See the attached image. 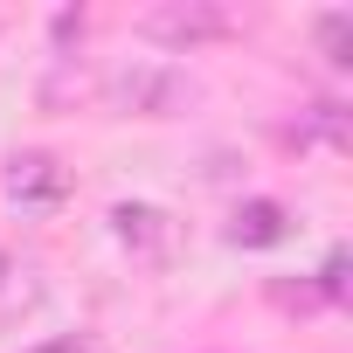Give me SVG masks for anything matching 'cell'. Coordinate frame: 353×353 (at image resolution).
I'll use <instances>...</instances> for the list:
<instances>
[{
	"instance_id": "6da1fadb",
	"label": "cell",
	"mask_w": 353,
	"mask_h": 353,
	"mask_svg": "<svg viewBox=\"0 0 353 353\" xmlns=\"http://www.w3.org/2000/svg\"><path fill=\"white\" fill-rule=\"evenodd\" d=\"M111 104L125 118H188L201 104V83L173 63H125L111 77Z\"/></svg>"
},
{
	"instance_id": "7a4b0ae2",
	"label": "cell",
	"mask_w": 353,
	"mask_h": 353,
	"mask_svg": "<svg viewBox=\"0 0 353 353\" xmlns=\"http://www.w3.org/2000/svg\"><path fill=\"white\" fill-rule=\"evenodd\" d=\"M139 35H152L166 49L222 42V35H236V8H222V0H159V8L139 14Z\"/></svg>"
},
{
	"instance_id": "3957f363",
	"label": "cell",
	"mask_w": 353,
	"mask_h": 353,
	"mask_svg": "<svg viewBox=\"0 0 353 353\" xmlns=\"http://www.w3.org/2000/svg\"><path fill=\"white\" fill-rule=\"evenodd\" d=\"M0 188H8V201H14L21 215H56V208L70 201V166H63L56 152L28 145V152H14V159H8Z\"/></svg>"
},
{
	"instance_id": "277c9868",
	"label": "cell",
	"mask_w": 353,
	"mask_h": 353,
	"mask_svg": "<svg viewBox=\"0 0 353 353\" xmlns=\"http://www.w3.org/2000/svg\"><path fill=\"white\" fill-rule=\"evenodd\" d=\"M111 236L139 256V263H173V256H181V222H173L166 208H152V201H118L111 208Z\"/></svg>"
},
{
	"instance_id": "5b68a950",
	"label": "cell",
	"mask_w": 353,
	"mask_h": 353,
	"mask_svg": "<svg viewBox=\"0 0 353 353\" xmlns=\"http://www.w3.org/2000/svg\"><path fill=\"white\" fill-rule=\"evenodd\" d=\"M284 229H291V215H284L277 201H243L222 236H229L236 250H270V243H284Z\"/></svg>"
},
{
	"instance_id": "8992f818",
	"label": "cell",
	"mask_w": 353,
	"mask_h": 353,
	"mask_svg": "<svg viewBox=\"0 0 353 353\" xmlns=\"http://www.w3.org/2000/svg\"><path fill=\"white\" fill-rule=\"evenodd\" d=\"M346 139H353V132H346V111H339V104H312V111L291 125V145H298V152H312V145H319V152H346Z\"/></svg>"
},
{
	"instance_id": "52a82bcc",
	"label": "cell",
	"mask_w": 353,
	"mask_h": 353,
	"mask_svg": "<svg viewBox=\"0 0 353 353\" xmlns=\"http://www.w3.org/2000/svg\"><path fill=\"white\" fill-rule=\"evenodd\" d=\"M319 49H325V63H353V14L346 8H332V14H319Z\"/></svg>"
},
{
	"instance_id": "ba28073f",
	"label": "cell",
	"mask_w": 353,
	"mask_h": 353,
	"mask_svg": "<svg viewBox=\"0 0 353 353\" xmlns=\"http://www.w3.org/2000/svg\"><path fill=\"white\" fill-rule=\"evenodd\" d=\"M35 353H111L97 332H56V339H42Z\"/></svg>"
},
{
	"instance_id": "9c48e42d",
	"label": "cell",
	"mask_w": 353,
	"mask_h": 353,
	"mask_svg": "<svg viewBox=\"0 0 353 353\" xmlns=\"http://www.w3.org/2000/svg\"><path fill=\"white\" fill-rule=\"evenodd\" d=\"M319 298H346V250L325 256V270H319Z\"/></svg>"
}]
</instances>
